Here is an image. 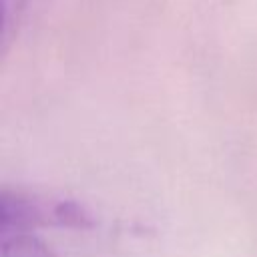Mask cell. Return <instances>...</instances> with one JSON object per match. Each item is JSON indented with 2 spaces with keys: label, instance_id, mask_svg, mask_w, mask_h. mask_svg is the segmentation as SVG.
<instances>
[{
  "label": "cell",
  "instance_id": "cell-1",
  "mask_svg": "<svg viewBox=\"0 0 257 257\" xmlns=\"http://www.w3.org/2000/svg\"><path fill=\"white\" fill-rule=\"evenodd\" d=\"M0 257H58L30 231H0Z\"/></svg>",
  "mask_w": 257,
  "mask_h": 257
}]
</instances>
